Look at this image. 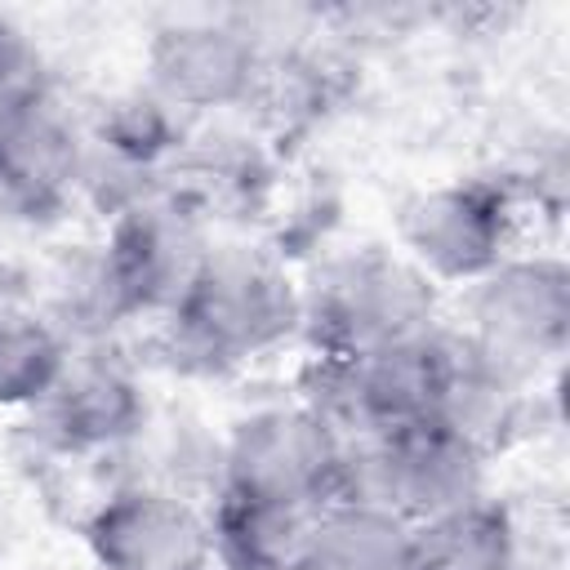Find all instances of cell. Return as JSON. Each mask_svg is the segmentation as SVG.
Segmentation results:
<instances>
[{"mask_svg": "<svg viewBox=\"0 0 570 570\" xmlns=\"http://www.w3.org/2000/svg\"><path fill=\"white\" fill-rule=\"evenodd\" d=\"M22 419L31 441L62 463L116 459L142 445V436L156 423L147 383L138 365L120 352V343L71 347L58 383Z\"/></svg>", "mask_w": 570, "mask_h": 570, "instance_id": "9c48e42d", "label": "cell"}, {"mask_svg": "<svg viewBox=\"0 0 570 570\" xmlns=\"http://www.w3.org/2000/svg\"><path fill=\"white\" fill-rule=\"evenodd\" d=\"M89 570H214L205 503L147 481L120 476L80 512Z\"/></svg>", "mask_w": 570, "mask_h": 570, "instance_id": "7c38bea8", "label": "cell"}, {"mask_svg": "<svg viewBox=\"0 0 570 570\" xmlns=\"http://www.w3.org/2000/svg\"><path fill=\"white\" fill-rule=\"evenodd\" d=\"M267 71V40L245 13H178L142 40V85L187 120L249 116Z\"/></svg>", "mask_w": 570, "mask_h": 570, "instance_id": "ba28073f", "label": "cell"}, {"mask_svg": "<svg viewBox=\"0 0 570 570\" xmlns=\"http://www.w3.org/2000/svg\"><path fill=\"white\" fill-rule=\"evenodd\" d=\"M218 227L165 178L98 223V258L125 325H156L205 263Z\"/></svg>", "mask_w": 570, "mask_h": 570, "instance_id": "5b68a950", "label": "cell"}, {"mask_svg": "<svg viewBox=\"0 0 570 570\" xmlns=\"http://www.w3.org/2000/svg\"><path fill=\"white\" fill-rule=\"evenodd\" d=\"M525 200L508 174H454L396 200L392 245L436 285L463 289L521 249Z\"/></svg>", "mask_w": 570, "mask_h": 570, "instance_id": "277c9868", "label": "cell"}, {"mask_svg": "<svg viewBox=\"0 0 570 570\" xmlns=\"http://www.w3.org/2000/svg\"><path fill=\"white\" fill-rule=\"evenodd\" d=\"M71 343L22 298H0V414H31L58 383Z\"/></svg>", "mask_w": 570, "mask_h": 570, "instance_id": "2e32d148", "label": "cell"}, {"mask_svg": "<svg viewBox=\"0 0 570 570\" xmlns=\"http://www.w3.org/2000/svg\"><path fill=\"white\" fill-rule=\"evenodd\" d=\"M490 450L468 432L419 419L383 436L343 441L338 494L396 512L410 525H428L490 494Z\"/></svg>", "mask_w": 570, "mask_h": 570, "instance_id": "3957f363", "label": "cell"}, {"mask_svg": "<svg viewBox=\"0 0 570 570\" xmlns=\"http://www.w3.org/2000/svg\"><path fill=\"white\" fill-rule=\"evenodd\" d=\"M303 298L285 249L218 236L178 303L151 325L165 370L178 379H232L298 343Z\"/></svg>", "mask_w": 570, "mask_h": 570, "instance_id": "6da1fadb", "label": "cell"}, {"mask_svg": "<svg viewBox=\"0 0 570 570\" xmlns=\"http://www.w3.org/2000/svg\"><path fill=\"white\" fill-rule=\"evenodd\" d=\"M89 169L85 107L49 89L0 111V214L22 227H53L80 209Z\"/></svg>", "mask_w": 570, "mask_h": 570, "instance_id": "8fae6325", "label": "cell"}, {"mask_svg": "<svg viewBox=\"0 0 570 570\" xmlns=\"http://www.w3.org/2000/svg\"><path fill=\"white\" fill-rule=\"evenodd\" d=\"M338 468L343 436L298 396H285L249 405L223 428L214 490L316 512L338 494Z\"/></svg>", "mask_w": 570, "mask_h": 570, "instance_id": "8992f818", "label": "cell"}, {"mask_svg": "<svg viewBox=\"0 0 570 570\" xmlns=\"http://www.w3.org/2000/svg\"><path fill=\"white\" fill-rule=\"evenodd\" d=\"M436 338L441 330H432L419 343L365 352V356L303 352L294 374V396L312 414H321L343 441H365V436H383L405 423L432 419Z\"/></svg>", "mask_w": 570, "mask_h": 570, "instance_id": "30bf717a", "label": "cell"}, {"mask_svg": "<svg viewBox=\"0 0 570 570\" xmlns=\"http://www.w3.org/2000/svg\"><path fill=\"white\" fill-rule=\"evenodd\" d=\"M450 325L490 361L534 383L570 343V263L552 249H512L459 289Z\"/></svg>", "mask_w": 570, "mask_h": 570, "instance_id": "52a82bcc", "label": "cell"}, {"mask_svg": "<svg viewBox=\"0 0 570 570\" xmlns=\"http://www.w3.org/2000/svg\"><path fill=\"white\" fill-rule=\"evenodd\" d=\"M525 543L512 508L494 494L414 525L405 570H521Z\"/></svg>", "mask_w": 570, "mask_h": 570, "instance_id": "5bb4252c", "label": "cell"}, {"mask_svg": "<svg viewBox=\"0 0 570 570\" xmlns=\"http://www.w3.org/2000/svg\"><path fill=\"white\" fill-rule=\"evenodd\" d=\"M214 570H289L312 512L214 490L205 499Z\"/></svg>", "mask_w": 570, "mask_h": 570, "instance_id": "9a60e30c", "label": "cell"}, {"mask_svg": "<svg viewBox=\"0 0 570 570\" xmlns=\"http://www.w3.org/2000/svg\"><path fill=\"white\" fill-rule=\"evenodd\" d=\"M414 525L361 499H330L312 512L289 570H405Z\"/></svg>", "mask_w": 570, "mask_h": 570, "instance_id": "4fadbf2b", "label": "cell"}, {"mask_svg": "<svg viewBox=\"0 0 570 570\" xmlns=\"http://www.w3.org/2000/svg\"><path fill=\"white\" fill-rule=\"evenodd\" d=\"M58 85L62 80L53 71V58L40 45V36L31 27H22L18 18L0 13V111L18 107L27 98H40Z\"/></svg>", "mask_w": 570, "mask_h": 570, "instance_id": "e0dca14e", "label": "cell"}, {"mask_svg": "<svg viewBox=\"0 0 570 570\" xmlns=\"http://www.w3.org/2000/svg\"><path fill=\"white\" fill-rule=\"evenodd\" d=\"M303 352L365 356L428 338L441 330L445 289H436L396 245L361 240L321 254L298 272Z\"/></svg>", "mask_w": 570, "mask_h": 570, "instance_id": "7a4b0ae2", "label": "cell"}]
</instances>
